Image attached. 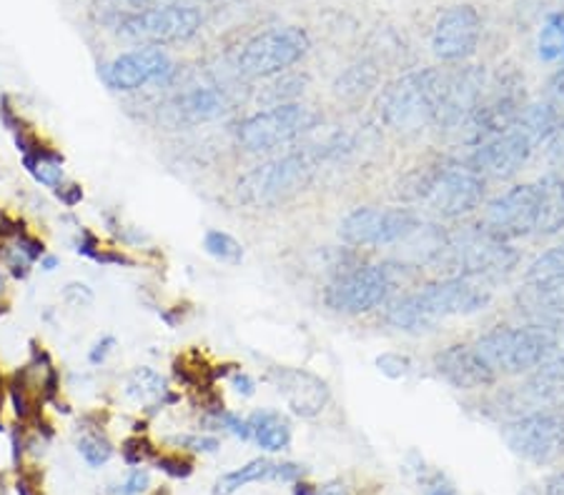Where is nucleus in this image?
I'll list each match as a JSON object with an SVG mask.
<instances>
[{"instance_id":"1","label":"nucleus","mask_w":564,"mask_h":495,"mask_svg":"<svg viewBox=\"0 0 564 495\" xmlns=\"http://www.w3.org/2000/svg\"><path fill=\"white\" fill-rule=\"evenodd\" d=\"M492 303L489 280L472 276H447L427 283L422 291L399 295L384 305V320L402 333L422 335L452 316H474Z\"/></svg>"},{"instance_id":"2","label":"nucleus","mask_w":564,"mask_h":495,"mask_svg":"<svg viewBox=\"0 0 564 495\" xmlns=\"http://www.w3.org/2000/svg\"><path fill=\"white\" fill-rule=\"evenodd\" d=\"M472 345L497 378L529 376L557 353L560 333L539 323L504 326L489 330Z\"/></svg>"},{"instance_id":"3","label":"nucleus","mask_w":564,"mask_h":495,"mask_svg":"<svg viewBox=\"0 0 564 495\" xmlns=\"http://www.w3.org/2000/svg\"><path fill=\"white\" fill-rule=\"evenodd\" d=\"M444 80V71L424 68L404 73V76L387 82L379 96V115L384 126L404 136L435 126Z\"/></svg>"},{"instance_id":"4","label":"nucleus","mask_w":564,"mask_h":495,"mask_svg":"<svg viewBox=\"0 0 564 495\" xmlns=\"http://www.w3.org/2000/svg\"><path fill=\"white\" fill-rule=\"evenodd\" d=\"M437 263L452 268V276L494 280L510 276L517 268L519 253L510 243L489 236L479 223V226H467L447 236V245L439 253Z\"/></svg>"},{"instance_id":"5","label":"nucleus","mask_w":564,"mask_h":495,"mask_svg":"<svg viewBox=\"0 0 564 495\" xmlns=\"http://www.w3.org/2000/svg\"><path fill=\"white\" fill-rule=\"evenodd\" d=\"M397 270L389 263H359L334 276L324 291V303L334 313L364 316L387 305L397 291Z\"/></svg>"},{"instance_id":"6","label":"nucleus","mask_w":564,"mask_h":495,"mask_svg":"<svg viewBox=\"0 0 564 495\" xmlns=\"http://www.w3.org/2000/svg\"><path fill=\"white\" fill-rule=\"evenodd\" d=\"M502 439L514 456L535 466H552L564 458V410L542 408L510 418Z\"/></svg>"},{"instance_id":"7","label":"nucleus","mask_w":564,"mask_h":495,"mask_svg":"<svg viewBox=\"0 0 564 495\" xmlns=\"http://www.w3.org/2000/svg\"><path fill=\"white\" fill-rule=\"evenodd\" d=\"M312 40L304 28H268L253 36L239 55V73L247 78H274L297 65L309 53Z\"/></svg>"},{"instance_id":"8","label":"nucleus","mask_w":564,"mask_h":495,"mask_svg":"<svg viewBox=\"0 0 564 495\" xmlns=\"http://www.w3.org/2000/svg\"><path fill=\"white\" fill-rule=\"evenodd\" d=\"M316 113L304 103H284L253 113L239 126V143L249 153H272L309 134L316 126Z\"/></svg>"},{"instance_id":"9","label":"nucleus","mask_w":564,"mask_h":495,"mask_svg":"<svg viewBox=\"0 0 564 495\" xmlns=\"http://www.w3.org/2000/svg\"><path fill=\"white\" fill-rule=\"evenodd\" d=\"M203 26V15L193 5L168 3L153 5L149 11L128 15L116 26L121 36L143 46H171L186 43Z\"/></svg>"},{"instance_id":"10","label":"nucleus","mask_w":564,"mask_h":495,"mask_svg":"<svg viewBox=\"0 0 564 495\" xmlns=\"http://www.w3.org/2000/svg\"><path fill=\"white\" fill-rule=\"evenodd\" d=\"M314 165L304 153H289L253 168L239 180L236 193L249 205H276L299 193L312 178Z\"/></svg>"},{"instance_id":"11","label":"nucleus","mask_w":564,"mask_h":495,"mask_svg":"<svg viewBox=\"0 0 564 495\" xmlns=\"http://www.w3.org/2000/svg\"><path fill=\"white\" fill-rule=\"evenodd\" d=\"M424 226L412 208H356L341 220V241L356 248L404 243Z\"/></svg>"},{"instance_id":"12","label":"nucleus","mask_w":564,"mask_h":495,"mask_svg":"<svg viewBox=\"0 0 564 495\" xmlns=\"http://www.w3.org/2000/svg\"><path fill=\"white\" fill-rule=\"evenodd\" d=\"M174 73V61L166 51H161L159 46H143L105 63L101 78L116 93H136L151 82H168Z\"/></svg>"},{"instance_id":"13","label":"nucleus","mask_w":564,"mask_h":495,"mask_svg":"<svg viewBox=\"0 0 564 495\" xmlns=\"http://www.w3.org/2000/svg\"><path fill=\"white\" fill-rule=\"evenodd\" d=\"M537 223V188L535 183L514 186L485 205L481 228L497 241L510 243L514 238L535 233Z\"/></svg>"},{"instance_id":"14","label":"nucleus","mask_w":564,"mask_h":495,"mask_svg":"<svg viewBox=\"0 0 564 495\" xmlns=\"http://www.w3.org/2000/svg\"><path fill=\"white\" fill-rule=\"evenodd\" d=\"M487 198V180L472 173L467 165H447L437 180L435 191L429 193L427 208L437 218L460 220L477 213L485 205Z\"/></svg>"},{"instance_id":"15","label":"nucleus","mask_w":564,"mask_h":495,"mask_svg":"<svg viewBox=\"0 0 564 495\" xmlns=\"http://www.w3.org/2000/svg\"><path fill=\"white\" fill-rule=\"evenodd\" d=\"M532 151L535 145L529 143V138L522 136L517 128H512L502 136H494L481 145L472 148L464 165L485 180H510L525 168Z\"/></svg>"},{"instance_id":"16","label":"nucleus","mask_w":564,"mask_h":495,"mask_svg":"<svg viewBox=\"0 0 564 495\" xmlns=\"http://www.w3.org/2000/svg\"><path fill=\"white\" fill-rule=\"evenodd\" d=\"M481 38V18L477 8H447L431 30V51L444 63H464L477 53Z\"/></svg>"},{"instance_id":"17","label":"nucleus","mask_w":564,"mask_h":495,"mask_svg":"<svg viewBox=\"0 0 564 495\" xmlns=\"http://www.w3.org/2000/svg\"><path fill=\"white\" fill-rule=\"evenodd\" d=\"M485 68L469 65L454 73H447L444 90H441V101L435 115V126L439 130H460L467 126L469 118L477 111V105L485 98Z\"/></svg>"},{"instance_id":"18","label":"nucleus","mask_w":564,"mask_h":495,"mask_svg":"<svg viewBox=\"0 0 564 495\" xmlns=\"http://www.w3.org/2000/svg\"><path fill=\"white\" fill-rule=\"evenodd\" d=\"M268 381L276 385V391L281 393V398L291 408L293 416L316 418L318 412L329 406V385L312 370L279 366L268 370Z\"/></svg>"},{"instance_id":"19","label":"nucleus","mask_w":564,"mask_h":495,"mask_svg":"<svg viewBox=\"0 0 564 495\" xmlns=\"http://www.w3.org/2000/svg\"><path fill=\"white\" fill-rule=\"evenodd\" d=\"M435 370L441 381H447L456 391H479V388L497 385V378L487 363L479 358L474 345L454 343L435 356Z\"/></svg>"},{"instance_id":"20","label":"nucleus","mask_w":564,"mask_h":495,"mask_svg":"<svg viewBox=\"0 0 564 495\" xmlns=\"http://www.w3.org/2000/svg\"><path fill=\"white\" fill-rule=\"evenodd\" d=\"M537 236H557L564 230V176L550 173L537 183Z\"/></svg>"},{"instance_id":"21","label":"nucleus","mask_w":564,"mask_h":495,"mask_svg":"<svg viewBox=\"0 0 564 495\" xmlns=\"http://www.w3.org/2000/svg\"><path fill=\"white\" fill-rule=\"evenodd\" d=\"M228 111V101L224 90L214 86H196L176 101V113L188 123L216 120Z\"/></svg>"},{"instance_id":"22","label":"nucleus","mask_w":564,"mask_h":495,"mask_svg":"<svg viewBox=\"0 0 564 495\" xmlns=\"http://www.w3.org/2000/svg\"><path fill=\"white\" fill-rule=\"evenodd\" d=\"M247 420L251 428V439L259 443V448H264L268 453H279L291 445V426L279 410H253Z\"/></svg>"},{"instance_id":"23","label":"nucleus","mask_w":564,"mask_h":495,"mask_svg":"<svg viewBox=\"0 0 564 495\" xmlns=\"http://www.w3.org/2000/svg\"><path fill=\"white\" fill-rule=\"evenodd\" d=\"M174 376L181 385L191 388V391H199V388L216 385L218 378L231 376V370L224 366H211L206 356L193 348L174 360Z\"/></svg>"},{"instance_id":"24","label":"nucleus","mask_w":564,"mask_h":495,"mask_svg":"<svg viewBox=\"0 0 564 495\" xmlns=\"http://www.w3.org/2000/svg\"><path fill=\"white\" fill-rule=\"evenodd\" d=\"M560 118H562L560 109L550 101L525 103V109H522L514 128H517L522 136H527L529 143L537 148L539 143H544V140L552 136V130L557 128Z\"/></svg>"},{"instance_id":"25","label":"nucleus","mask_w":564,"mask_h":495,"mask_svg":"<svg viewBox=\"0 0 564 495\" xmlns=\"http://www.w3.org/2000/svg\"><path fill=\"white\" fill-rule=\"evenodd\" d=\"M23 165H26V170L30 173L36 183L53 188V191L63 183L65 178L63 155L59 151H53V148H46L43 143L33 148L28 153H23Z\"/></svg>"},{"instance_id":"26","label":"nucleus","mask_w":564,"mask_h":495,"mask_svg":"<svg viewBox=\"0 0 564 495\" xmlns=\"http://www.w3.org/2000/svg\"><path fill=\"white\" fill-rule=\"evenodd\" d=\"M444 170H447L444 161H427L416 165L412 173H406L402 183H399L397 195L406 203H424L429 198V193L435 191L437 180L441 178V173Z\"/></svg>"},{"instance_id":"27","label":"nucleus","mask_w":564,"mask_h":495,"mask_svg":"<svg viewBox=\"0 0 564 495\" xmlns=\"http://www.w3.org/2000/svg\"><path fill=\"white\" fill-rule=\"evenodd\" d=\"M274 473H276L274 460L256 458V460H251V464H247V466L231 470V473L221 475L214 493L216 495H234L236 491H241L243 485H249V483L274 481Z\"/></svg>"},{"instance_id":"28","label":"nucleus","mask_w":564,"mask_h":495,"mask_svg":"<svg viewBox=\"0 0 564 495\" xmlns=\"http://www.w3.org/2000/svg\"><path fill=\"white\" fill-rule=\"evenodd\" d=\"M537 53L544 63H564V13L547 15L537 38Z\"/></svg>"},{"instance_id":"29","label":"nucleus","mask_w":564,"mask_h":495,"mask_svg":"<svg viewBox=\"0 0 564 495\" xmlns=\"http://www.w3.org/2000/svg\"><path fill=\"white\" fill-rule=\"evenodd\" d=\"M126 395L141 403L163 401V395H166V383H163V378L156 373V370L136 368L126 381Z\"/></svg>"},{"instance_id":"30","label":"nucleus","mask_w":564,"mask_h":495,"mask_svg":"<svg viewBox=\"0 0 564 495\" xmlns=\"http://www.w3.org/2000/svg\"><path fill=\"white\" fill-rule=\"evenodd\" d=\"M374 82H376V71L369 63H359V65H351L344 76H339L337 86L334 88H337V96L344 98V101H359V98L369 93Z\"/></svg>"},{"instance_id":"31","label":"nucleus","mask_w":564,"mask_h":495,"mask_svg":"<svg viewBox=\"0 0 564 495\" xmlns=\"http://www.w3.org/2000/svg\"><path fill=\"white\" fill-rule=\"evenodd\" d=\"M153 3H156V0H98L96 15L98 21L105 23V26L116 28L121 21L128 18V15L149 11V8H153Z\"/></svg>"},{"instance_id":"32","label":"nucleus","mask_w":564,"mask_h":495,"mask_svg":"<svg viewBox=\"0 0 564 495\" xmlns=\"http://www.w3.org/2000/svg\"><path fill=\"white\" fill-rule=\"evenodd\" d=\"M203 248H206L211 258H216L221 263H231V266L241 263L243 258L241 243L236 241L234 236L224 233V230H209V233L203 236Z\"/></svg>"},{"instance_id":"33","label":"nucleus","mask_w":564,"mask_h":495,"mask_svg":"<svg viewBox=\"0 0 564 495\" xmlns=\"http://www.w3.org/2000/svg\"><path fill=\"white\" fill-rule=\"evenodd\" d=\"M552 278H564V241L539 255L525 274L527 283L529 280H552Z\"/></svg>"},{"instance_id":"34","label":"nucleus","mask_w":564,"mask_h":495,"mask_svg":"<svg viewBox=\"0 0 564 495\" xmlns=\"http://www.w3.org/2000/svg\"><path fill=\"white\" fill-rule=\"evenodd\" d=\"M78 453L88 466L101 468L111 460L113 445L109 443V439H105L103 433H86L84 439L78 441Z\"/></svg>"},{"instance_id":"35","label":"nucleus","mask_w":564,"mask_h":495,"mask_svg":"<svg viewBox=\"0 0 564 495\" xmlns=\"http://www.w3.org/2000/svg\"><path fill=\"white\" fill-rule=\"evenodd\" d=\"M121 456H124L126 464L130 468H138L143 466L146 460H153L159 456L156 448H153V443L149 439H143V435H134V439L124 441V445H121Z\"/></svg>"},{"instance_id":"36","label":"nucleus","mask_w":564,"mask_h":495,"mask_svg":"<svg viewBox=\"0 0 564 495\" xmlns=\"http://www.w3.org/2000/svg\"><path fill=\"white\" fill-rule=\"evenodd\" d=\"M153 466L171 478H188L193 473V460L181 453H166V456L153 458Z\"/></svg>"},{"instance_id":"37","label":"nucleus","mask_w":564,"mask_h":495,"mask_svg":"<svg viewBox=\"0 0 564 495\" xmlns=\"http://www.w3.org/2000/svg\"><path fill=\"white\" fill-rule=\"evenodd\" d=\"M376 368L387 378H391V381H399V378L409 376L412 360H409V356H402V353H381V356L376 358Z\"/></svg>"},{"instance_id":"38","label":"nucleus","mask_w":564,"mask_h":495,"mask_svg":"<svg viewBox=\"0 0 564 495\" xmlns=\"http://www.w3.org/2000/svg\"><path fill=\"white\" fill-rule=\"evenodd\" d=\"M544 158L552 168H564V115L557 123V128L552 130V136L544 140Z\"/></svg>"},{"instance_id":"39","label":"nucleus","mask_w":564,"mask_h":495,"mask_svg":"<svg viewBox=\"0 0 564 495\" xmlns=\"http://www.w3.org/2000/svg\"><path fill=\"white\" fill-rule=\"evenodd\" d=\"M149 483H151L149 470L138 466V468L130 470V473L126 475V481L121 483L118 491H113V493H116V495H143L146 488H149Z\"/></svg>"},{"instance_id":"40","label":"nucleus","mask_w":564,"mask_h":495,"mask_svg":"<svg viewBox=\"0 0 564 495\" xmlns=\"http://www.w3.org/2000/svg\"><path fill=\"white\" fill-rule=\"evenodd\" d=\"M171 443L193 453H216L221 448L218 439H211V435H176Z\"/></svg>"},{"instance_id":"41","label":"nucleus","mask_w":564,"mask_h":495,"mask_svg":"<svg viewBox=\"0 0 564 495\" xmlns=\"http://www.w3.org/2000/svg\"><path fill=\"white\" fill-rule=\"evenodd\" d=\"M113 348H116V338L103 335L101 341H96L93 348L88 351V363H91V366H103V363L109 360V356L113 353Z\"/></svg>"},{"instance_id":"42","label":"nucleus","mask_w":564,"mask_h":495,"mask_svg":"<svg viewBox=\"0 0 564 495\" xmlns=\"http://www.w3.org/2000/svg\"><path fill=\"white\" fill-rule=\"evenodd\" d=\"M63 299L71 305H76V308H84V305L93 303V293H91V288L84 283H68L63 291Z\"/></svg>"},{"instance_id":"43","label":"nucleus","mask_w":564,"mask_h":495,"mask_svg":"<svg viewBox=\"0 0 564 495\" xmlns=\"http://www.w3.org/2000/svg\"><path fill=\"white\" fill-rule=\"evenodd\" d=\"M55 195H59V201L65 205V208H73V205L84 201V188L78 183H61L55 188Z\"/></svg>"},{"instance_id":"44","label":"nucleus","mask_w":564,"mask_h":495,"mask_svg":"<svg viewBox=\"0 0 564 495\" xmlns=\"http://www.w3.org/2000/svg\"><path fill=\"white\" fill-rule=\"evenodd\" d=\"M0 120H3V126L8 128V130H13V134H18L21 128H26L23 126V120H21V115L15 113V109L11 105V98H3V101H0Z\"/></svg>"},{"instance_id":"45","label":"nucleus","mask_w":564,"mask_h":495,"mask_svg":"<svg viewBox=\"0 0 564 495\" xmlns=\"http://www.w3.org/2000/svg\"><path fill=\"white\" fill-rule=\"evenodd\" d=\"M547 96H550L547 101L557 105V109H562V105H564V65L557 73H554L550 82H547Z\"/></svg>"},{"instance_id":"46","label":"nucleus","mask_w":564,"mask_h":495,"mask_svg":"<svg viewBox=\"0 0 564 495\" xmlns=\"http://www.w3.org/2000/svg\"><path fill=\"white\" fill-rule=\"evenodd\" d=\"M306 468L299 466V464H276V473H274V481H284V483H297L304 478Z\"/></svg>"},{"instance_id":"47","label":"nucleus","mask_w":564,"mask_h":495,"mask_svg":"<svg viewBox=\"0 0 564 495\" xmlns=\"http://www.w3.org/2000/svg\"><path fill=\"white\" fill-rule=\"evenodd\" d=\"M231 388L243 398H251L253 393H256V381L249 373H243V370H234L231 373Z\"/></svg>"},{"instance_id":"48","label":"nucleus","mask_w":564,"mask_h":495,"mask_svg":"<svg viewBox=\"0 0 564 495\" xmlns=\"http://www.w3.org/2000/svg\"><path fill=\"white\" fill-rule=\"evenodd\" d=\"M15 493H18V495H43L36 475H21L18 483H15Z\"/></svg>"},{"instance_id":"49","label":"nucleus","mask_w":564,"mask_h":495,"mask_svg":"<svg viewBox=\"0 0 564 495\" xmlns=\"http://www.w3.org/2000/svg\"><path fill=\"white\" fill-rule=\"evenodd\" d=\"M544 495H564V473H554L544 485Z\"/></svg>"},{"instance_id":"50","label":"nucleus","mask_w":564,"mask_h":495,"mask_svg":"<svg viewBox=\"0 0 564 495\" xmlns=\"http://www.w3.org/2000/svg\"><path fill=\"white\" fill-rule=\"evenodd\" d=\"M316 495H349V491H347V485H344V483L331 481V483L322 485V488H318Z\"/></svg>"},{"instance_id":"51","label":"nucleus","mask_w":564,"mask_h":495,"mask_svg":"<svg viewBox=\"0 0 564 495\" xmlns=\"http://www.w3.org/2000/svg\"><path fill=\"white\" fill-rule=\"evenodd\" d=\"M316 493H318V488H314L312 483H306V481L293 483V495H316Z\"/></svg>"},{"instance_id":"52","label":"nucleus","mask_w":564,"mask_h":495,"mask_svg":"<svg viewBox=\"0 0 564 495\" xmlns=\"http://www.w3.org/2000/svg\"><path fill=\"white\" fill-rule=\"evenodd\" d=\"M40 268H43L46 274H51V270L59 268V258H55V255H43V258H40Z\"/></svg>"},{"instance_id":"53","label":"nucleus","mask_w":564,"mask_h":495,"mask_svg":"<svg viewBox=\"0 0 564 495\" xmlns=\"http://www.w3.org/2000/svg\"><path fill=\"white\" fill-rule=\"evenodd\" d=\"M427 495H456V491L449 488V485H435Z\"/></svg>"},{"instance_id":"54","label":"nucleus","mask_w":564,"mask_h":495,"mask_svg":"<svg viewBox=\"0 0 564 495\" xmlns=\"http://www.w3.org/2000/svg\"><path fill=\"white\" fill-rule=\"evenodd\" d=\"M3 391H5V381L3 378H0V410H3ZM5 428H3V418H0V433H3Z\"/></svg>"},{"instance_id":"55","label":"nucleus","mask_w":564,"mask_h":495,"mask_svg":"<svg viewBox=\"0 0 564 495\" xmlns=\"http://www.w3.org/2000/svg\"><path fill=\"white\" fill-rule=\"evenodd\" d=\"M5 293V278H3V270H0V299H3Z\"/></svg>"},{"instance_id":"56","label":"nucleus","mask_w":564,"mask_h":495,"mask_svg":"<svg viewBox=\"0 0 564 495\" xmlns=\"http://www.w3.org/2000/svg\"><path fill=\"white\" fill-rule=\"evenodd\" d=\"M3 233H5V216L0 213V236H3Z\"/></svg>"},{"instance_id":"57","label":"nucleus","mask_w":564,"mask_h":495,"mask_svg":"<svg viewBox=\"0 0 564 495\" xmlns=\"http://www.w3.org/2000/svg\"><path fill=\"white\" fill-rule=\"evenodd\" d=\"M151 495H168V491H166V488H159V491H153Z\"/></svg>"}]
</instances>
